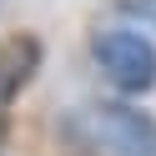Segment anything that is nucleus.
<instances>
[{
    "label": "nucleus",
    "mask_w": 156,
    "mask_h": 156,
    "mask_svg": "<svg viewBox=\"0 0 156 156\" xmlns=\"http://www.w3.org/2000/svg\"><path fill=\"white\" fill-rule=\"evenodd\" d=\"M91 55L101 66V76L126 96H141L156 86V45L141 30H96Z\"/></svg>",
    "instance_id": "obj_1"
},
{
    "label": "nucleus",
    "mask_w": 156,
    "mask_h": 156,
    "mask_svg": "<svg viewBox=\"0 0 156 156\" xmlns=\"http://www.w3.org/2000/svg\"><path fill=\"white\" fill-rule=\"evenodd\" d=\"M81 131L101 156H156V121L131 106H91L81 116Z\"/></svg>",
    "instance_id": "obj_2"
},
{
    "label": "nucleus",
    "mask_w": 156,
    "mask_h": 156,
    "mask_svg": "<svg viewBox=\"0 0 156 156\" xmlns=\"http://www.w3.org/2000/svg\"><path fill=\"white\" fill-rule=\"evenodd\" d=\"M35 71H41V41L25 35V30L0 35V111H5V106L30 86Z\"/></svg>",
    "instance_id": "obj_3"
},
{
    "label": "nucleus",
    "mask_w": 156,
    "mask_h": 156,
    "mask_svg": "<svg viewBox=\"0 0 156 156\" xmlns=\"http://www.w3.org/2000/svg\"><path fill=\"white\" fill-rule=\"evenodd\" d=\"M136 5H141V10H146V15H156V0H136Z\"/></svg>",
    "instance_id": "obj_4"
}]
</instances>
